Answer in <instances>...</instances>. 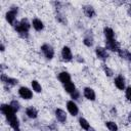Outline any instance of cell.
Returning a JSON list of instances; mask_svg holds the SVG:
<instances>
[{
  "label": "cell",
  "instance_id": "13",
  "mask_svg": "<svg viewBox=\"0 0 131 131\" xmlns=\"http://www.w3.org/2000/svg\"><path fill=\"white\" fill-rule=\"evenodd\" d=\"M55 117H56L57 121H59L60 123H64L67 121V114L60 108L55 110Z\"/></svg>",
  "mask_w": 131,
  "mask_h": 131
},
{
  "label": "cell",
  "instance_id": "24",
  "mask_svg": "<svg viewBox=\"0 0 131 131\" xmlns=\"http://www.w3.org/2000/svg\"><path fill=\"white\" fill-rule=\"evenodd\" d=\"M83 43H84L86 46L91 47V46L93 45V37H92V36H90V35L86 36V37L84 38V40H83Z\"/></svg>",
  "mask_w": 131,
  "mask_h": 131
},
{
  "label": "cell",
  "instance_id": "27",
  "mask_svg": "<svg viewBox=\"0 0 131 131\" xmlns=\"http://www.w3.org/2000/svg\"><path fill=\"white\" fill-rule=\"evenodd\" d=\"M71 96H72V98L74 99V100H76V99H79V96H80V93H79V91L78 90H75L72 94H71Z\"/></svg>",
  "mask_w": 131,
  "mask_h": 131
},
{
  "label": "cell",
  "instance_id": "5",
  "mask_svg": "<svg viewBox=\"0 0 131 131\" xmlns=\"http://www.w3.org/2000/svg\"><path fill=\"white\" fill-rule=\"evenodd\" d=\"M105 49H108L111 51H117L119 52L120 48V44L116 41V40H106L105 41Z\"/></svg>",
  "mask_w": 131,
  "mask_h": 131
},
{
  "label": "cell",
  "instance_id": "14",
  "mask_svg": "<svg viewBox=\"0 0 131 131\" xmlns=\"http://www.w3.org/2000/svg\"><path fill=\"white\" fill-rule=\"evenodd\" d=\"M58 79L62 84H66L71 81V75L68 72H61L58 74Z\"/></svg>",
  "mask_w": 131,
  "mask_h": 131
},
{
  "label": "cell",
  "instance_id": "28",
  "mask_svg": "<svg viewBox=\"0 0 131 131\" xmlns=\"http://www.w3.org/2000/svg\"><path fill=\"white\" fill-rule=\"evenodd\" d=\"M103 70H104V73H105L108 77H111V76L113 75V71H112L110 68H107V67H103Z\"/></svg>",
  "mask_w": 131,
  "mask_h": 131
},
{
  "label": "cell",
  "instance_id": "18",
  "mask_svg": "<svg viewBox=\"0 0 131 131\" xmlns=\"http://www.w3.org/2000/svg\"><path fill=\"white\" fill-rule=\"evenodd\" d=\"M83 10H84V13H85L86 16H88V17L95 16V10H94V8L92 6H85Z\"/></svg>",
  "mask_w": 131,
  "mask_h": 131
},
{
  "label": "cell",
  "instance_id": "4",
  "mask_svg": "<svg viewBox=\"0 0 131 131\" xmlns=\"http://www.w3.org/2000/svg\"><path fill=\"white\" fill-rule=\"evenodd\" d=\"M6 119H7V122L9 123V125H10L14 130H17V129H18V127H19V122H18V119H17L16 116H15V113L6 116Z\"/></svg>",
  "mask_w": 131,
  "mask_h": 131
},
{
  "label": "cell",
  "instance_id": "22",
  "mask_svg": "<svg viewBox=\"0 0 131 131\" xmlns=\"http://www.w3.org/2000/svg\"><path fill=\"white\" fill-rule=\"evenodd\" d=\"M79 123H80V126H81L84 130H86V131L90 128V125H89L88 121H87L86 119H84V118H80V119H79Z\"/></svg>",
  "mask_w": 131,
  "mask_h": 131
},
{
  "label": "cell",
  "instance_id": "25",
  "mask_svg": "<svg viewBox=\"0 0 131 131\" xmlns=\"http://www.w3.org/2000/svg\"><path fill=\"white\" fill-rule=\"evenodd\" d=\"M10 106H11V108L14 111V113L18 112V110H19V103H18V101H16V100H12V101L10 102Z\"/></svg>",
  "mask_w": 131,
  "mask_h": 131
},
{
  "label": "cell",
  "instance_id": "15",
  "mask_svg": "<svg viewBox=\"0 0 131 131\" xmlns=\"http://www.w3.org/2000/svg\"><path fill=\"white\" fill-rule=\"evenodd\" d=\"M32 25H33V28H34L36 31H42V30L44 29V25H43L42 20L39 19V18H35V19H33Z\"/></svg>",
  "mask_w": 131,
  "mask_h": 131
},
{
  "label": "cell",
  "instance_id": "6",
  "mask_svg": "<svg viewBox=\"0 0 131 131\" xmlns=\"http://www.w3.org/2000/svg\"><path fill=\"white\" fill-rule=\"evenodd\" d=\"M18 94L24 99H31L33 97V92L28 87H20L18 89Z\"/></svg>",
  "mask_w": 131,
  "mask_h": 131
},
{
  "label": "cell",
  "instance_id": "16",
  "mask_svg": "<svg viewBox=\"0 0 131 131\" xmlns=\"http://www.w3.org/2000/svg\"><path fill=\"white\" fill-rule=\"evenodd\" d=\"M26 115L31 118V119H36L37 116H38V112L36 111V108H34L33 106H30V107H27L26 110Z\"/></svg>",
  "mask_w": 131,
  "mask_h": 131
},
{
  "label": "cell",
  "instance_id": "2",
  "mask_svg": "<svg viewBox=\"0 0 131 131\" xmlns=\"http://www.w3.org/2000/svg\"><path fill=\"white\" fill-rule=\"evenodd\" d=\"M16 14H17V7H11V9L8 12H6L5 18H6V20L10 25L13 26L15 24V16H16Z\"/></svg>",
  "mask_w": 131,
  "mask_h": 131
},
{
  "label": "cell",
  "instance_id": "1",
  "mask_svg": "<svg viewBox=\"0 0 131 131\" xmlns=\"http://www.w3.org/2000/svg\"><path fill=\"white\" fill-rule=\"evenodd\" d=\"M14 28L16 30V32L23 37V38H27L28 37V32L30 30V23L27 18H23L20 21H16L14 25Z\"/></svg>",
  "mask_w": 131,
  "mask_h": 131
},
{
  "label": "cell",
  "instance_id": "9",
  "mask_svg": "<svg viewBox=\"0 0 131 131\" xmlns=\"http://www.w3.org/2000/svg\"><path fill=\"white\" fill-rule=\"evenodd\" d=\"M95 53H96L97 57H98L99 59H101V60H105V59L107 58V56H108V54H107L105 48H102V47H97V48L95 49Z\"/></svg>",
  "mask_w": 131,
  "mask_h": 131
},
{
  "label": "cell",
  "instance_id": "17",
  "mask_svg": "<svg viewBox=\"0 0 131 131\" xmlns=\"http://www.w3.org/2000/svg\"><path fill=\"white\" fill-rule=\"evenodd\" d=\"M63 87H64V90H66L68 93H70V94H72V93L76 90V86H75V84H74L72 81H70V82H68V83H66V84H63Z\"/></svg>",
  "mask_w": 131,
  "mask_h": 131
},
{
  "label": "cell",
  "instance_id": "21",
  "mask_svg": "<svg viewBox=\"0 0 131 131\" xmlns=\"http://www.w3.org/2000/svg\"><path fill=\"white\" fill-rule=\"evenodd\" d=\"M32 88H33V90H34L35 92H37V93H40V92L42 91L41 85H40L39 82L36 81V80H33V81H32Z\"/></svg>",
  "mask_w": 131,
  "mask_h": 131
},
{
  "label": "cell",
  "instance_id": "10",
  "mask_svg": "<svg viewBox=\"0 0 131 131\" xmlns=\"http://www.w3.org/2000/svg\"><path fill=\"white\" fill-rule=\"evenodd\" d=\"M114 82H115V85H116V87L118 89H120V90H124L125 89V79H124L123 76L119 75L118 77L115 78Z\"/></svg>",
  "mask_w": 131,
  "mask_h": 131
},
{
  "label": "cell",
  "instance_id": "19",
  "mask_svg": "<svg viewBox=\"0 0 131 131\" xmlns=\"http://www.w3.org/2000/svg\"><path fill=\"white\" fill-rule=\"evenodd\" d=\"M119 55L124 58V59H127V60H131V53L127 50V49H120L119 50Z\"/></svg>",
  "mask_w": 131,
  "mask_h": 131
},
{
  "label": "cell",
  "instance_id": "12",
  "mask_svg": "<svg viewBox=\"0 0 131 131\" xmlns=\"http://www.w3.org/2000/svg\"><path fill=\"white\" fill-rule=\"evenodd\" d=\"M1 81H2L3 83H5V84L10 85V86H14V85H16L17 82H18L16 79L9 78V77H7L5 74H2V75H1Z\"/></svg>",
  "mask_w": 131,
  "mask_h": 131
},
{
  "label": "cell",
  "instance_id": "7",
  "mask_svg": "<svg viewBox=\"0 0 131 131\" xmlns=\"http://www.w3.org/2000/svg\"><path fill=\"white\" fill-rule=\"evenodd\" d=\"M61 56H62V59L64 61H71L73 59L72 51H71V49L68 46H63L62 47V49H61Z\"/></svg>",
  "mask_w": 131,
  "mask_h": 131
},
{
  "label": "cell",
  "instance_id": "23",
  "mask_svg": "<svg viewBox=\"0 0 131 131\" xmlns=\"http://www.w3.org/2000/svg\"><path fill=\"white\" fill-rule=\"evenodd\" d=\"M105 126L107 127V129L110 131H118V126L115 122H112V121H108L105 123Z\"/></svg>",
  "mask_w": 131,
  "mask_h": 131
},
{
  "label": "cell",
  "instance_id": "26",
  "mask_svg": "<svg viewBox=\"0 0 131 131\" xmlns=\"http://www.w3.org/2000/svg\"><path fill=\"white\" fill-rule=\"evenodd\" d=\"M126 98L129 101H131V86H129V87L126 88Z\"/></svg>",
  "mask_w": 131,
  "mask_h": 131
},
{
  "label": "cell",
  "instance_id": "29",
  "mask_svg": "<svg viewBox=\"0 0 131 131\" xmlns=\"http://www.w3.org/2000/svg\"><path fill=\"white\" fill-rule=\"evenodd\" d=\"M1 51H4V45L1 44Z\"/></svg>",
  "mask_w": 131,
  "mask_h": 131
},
{
  "label": "cell",
  "instance_id": "30",
  "mask_svg": "<svg viewBox=\"0 0 131 131\" xmlns=\"http://www.w3.org/2000/svg\"><path fill=\"white\" fill-rule=\"evenodd\" d=\"M87 131H95V130H94V129H93V128H91V127H90V128H89V129H88V130H87Z\"/></svg>",
  "mask_w": 131,
  "mask_h": 131
},
{
  "label": "cell",
  "instance_id": "20",
  "mask_svg": "<svg viewBox=\"0 0 131 131\" xmlns=\"http://www.w3.org/2000/svg\"><path fill=\"white\" fill-rule=\"evenodd\" d=\"M103 33H104L106 40H113L114 39V31L111 28H104Z\"/></svg>",
  "mask_w": 131,
  "mask_h": 131
},
{
  "label": "cell",
  "instance_id": "3",
  "mask_svg": "<svg viewBox=\"0 0 131 131\" xmlns=\"http://www.w3.org/2000/svg\"><path fill=\"white\" fill-rule=\"evenodd\" d=\"M41 51L43 52V54L45 55V57H46L47 59H51V58L54 56V50H53V48H52L50 45H48V44H43V45L41 46Z\"/></svg>",
  "mask_w": 131,
  "mask_h": 131
},
{
  "label": "cell",
  "instance_id": "8",
  "mask_svg": "<svg viewBox=\"0 0 131 131\" xmlns=\"http://www.w3.org/2000/svg\"><path fill=\"white\" fill-rule=\"evenodd\" d=\"M67 108L69 111V113L72 115V116H77L78 113H79V108L77 106V104L73 101V100H70L67 102Z\"/></svg>",
  "mask_w": 131,
  "mask_h": 131
},
{
  "label": "cell",
  "instance_id": "11",
  "mask_svg": "<svg viewBox=\"0 0 131 131\" xmlns=\"http://www.w3.org/2000/svg\"><path fill=\"white\" fill-rule=\"evenodd\" d=\"M83 93H84V96H85L87 99H89V100H95L96 95H95V92H94V90H93L92 88H90V87L84 88Z\"/></svg>",
  "mask_w": 131,
  "mask_h": 131
}]
</instances>
